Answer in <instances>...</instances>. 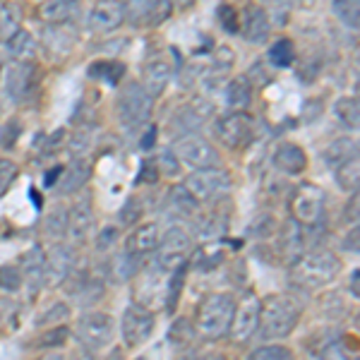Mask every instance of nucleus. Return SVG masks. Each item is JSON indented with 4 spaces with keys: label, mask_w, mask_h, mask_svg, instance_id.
Returning a JSON list of instances; mask_svg holds the SVG:
<instances>
[{
    "label": "nucleus",
    "mask_w": 360,
    "mask_h": 360,
    "mask_svg": "<svg viewBox=\"0 0 360 360\" xmlns=\"http://www.w3.org/2000/svg\"><path fill=\"white\" fill-rule=\"evenodd\" d=\"M300 322V305L281 293L259 300V336L262 339H286Z\"/></svg>",
    "instance_id": "nucleus-1"
},
{
    "label": "nucleus",
    "mask_w": 360,
    "mask_h": 360,
    "mask_svg": "<svg viewBox=\"0 0 360 360\" xmlns=\"http://www.w3.org/2000/svg\"><path fill=\"white\" fill-rule=\"evenodd\" d=\"M341 271V259L329 250H312V252L298 255L295 264L291 266V283L298 288H319L334 281Z\"/></svg>",
    "instance_id": "nucleus-2"
},
{
    "label": "nucleus",
    "mask_w": 360,
    "mask_h": 360,
    "mask_svg": "<svg viewBox=\"0 0 360 360\" xmlns=\"http://www.w3.org/2000/svg\"><path fill=\"white\" fill-rule=\"evenodd\" d=\"M236 310V300L229 293H212L197 307L195 315V332L207 341H217L229 334L231 317Z\"/></svg>",
    "instance_id": "nucleus-3"
},
{
    "label": "nucleus",
    "mask_w": 360,
    "mask_h": 360,
    "mask_svg": "<svg viewBox=\"0 0 360 360\" xmlns=\"http://www.w3.org/2000/svg\"><path fill=\"white\" fill-rule=\"evenodd\" d=\"M156 266L164 271H176L178 266L188 264V255L193 250V236L183 226H173L159 238L156 245Z\"/></svg>",
    "instance_id": "nucleus-4"
},
{
    "label": "nucleus",
    "mask_w": 360,
    "mask_h": 360,
    "mask_svg": "<svg viewBox=\"0 0 360 360\" xmlns=\"http://www.w3.org/2000/svg\"><path fill=\"white\" fill-rule=\"evenodd\" d=\"M291 214L295 226L315 229L324 217V190L312 183L298 185L291 197Z\"/></svg>",
    "instance_id": "nucleus-5"
},
{
    "label": "nucleus",
    "mask_w": 360,
    "mask_h": 360,
    "mask_svg": "<svg viewBox=\"0 0 360 360\" xmlns=\"http://www.w3.org/2000/svg\"><path fill=\"white\" fill-rule=\"evenodd\" d=\"M176 159L183 161L185 166H190L193 171H202V168H217L221 156L214 149L212 142H207L200 135H185L178 137L176 147H173Z\"/></svg>",
    "instance_id": "nucleus-6"
},
{
    "label": "nucleus",
    "mask_w": 360,
    "mask_h": 360,
    "mask_svg": "<svg viewBox=\"0 0 360 360\" xmlns=\"http://www.w3.org/2000/svg\"><path fill=\"white\" fill-rule=\"evenodd\" d=\"M79 344L86 346L89 351H101L111 344L113 339V317L108 312H89L77 319L75 327Z\"/></svg>",
    "instance_id": "nucleus-7"
},
{
    "label": "nucleus",
    "mask_w": 360,
    "mask_h": 360,
    "mask_svg": "<svg viewBox=\"0 0 360 360\" xmlns=\"http://www.w3.org/2000/svg\"><path fill=\"white\" fill-rule=\"evenodd\" d=\"M183 185L188 188V193L193 195L197 202H212L231 188V176L219 166L202 168V171L190 173Z\"/></svg>",
    "instance_id": "nucleus-8"
},
{
    "label": "nucleus",
    "mask_w": 360,
    "mask_h": 360,
    "mask_svg": "<svg viewBox=\"0 0 360 360\" xmlns=\"http://www.w3.org/2000/svg\"><path fill=\"white\" fill-rule=\"evenodd\" d=\"M152 108H154L152 96L142 89L139 82L127 84L118 98V118L123 120V125L127 127L147 123L149 115H152Z\"/></svg>",
    "instance_id": "nucleus-9"
},
{
    "label": "nucleus",
    "mask_w": 360,
    "mask_h": 360,
    "mask_svg": "<svg viewBox=\"0 0 360 360\" xmlns=\"http://www.w3.org/2000/svg\"><path fill=\"white\" fill-rule=\"evenodd\" d=\"M259 329V298L255 293H245L240 303L236 305L233 317H231L229 332L236 344H248Z\"/></svg>",
    "instance_id": "nucleus-10"
},
{
    "label": "nucleus",
    "mask_w": 360,
    "mask_h": 360,
    "mask_svg": "<svg viewBox=\"0 0 360 360\" xmlns=\"http://www.w3.org/2000/svg\"><path fill=\"white\" fill-rule=\"evenodd\" d=\"M154 332V315L152 310H147L144 305H127L123 312V319H120V334H123V341L130 348L142 346L144 341L152 336Z\"/></svg>",
    "instance_id": "nucleus-11"
},
{
    "label": "nucleus",
    "mask_w": 360,
    "mask_h": 360,
    "mask_svg": "<svg viewBox=\"0 0 360 360\" xmlns=\"http://www.w3.org/2000/svg\"><path fill=\"white\" fill-rule=\"evenodd\" d=\"M252 127H255V120L250 118L248 113L233 111V113L221 115V118L217 120L214 132H217V137L221 139L229 149H238V147H245L248 139L252 137Z\"/></svg>",
    "instance_id": "nucleus-12"
},
{
    "label": "nucleus",
    "mask_w": 360,
    "mask_h": 360,
    "mask_svg": "<svg viewBox=\"0 0 360 360\" xmlns=\"http://www.w3.org/2000/svg\"><path fill=\"white\" fill-rule=\"evenodd\" d=\"M75 266V250L65 243H53L44 255V283L46 286H60L68 281Z\"/></svg>",
    "instance_id": "nucleus-13"
},
{
    "label": "nucleus",
    "mask_w": 360,
    "mask_h": 360,
    "mask_svg": "<svg viewBox=\"0 0 360 360\" xmlns=\"http://www.w3.org/2000/svg\"><path fill=\"white\" fill-rule=\"evenodd\" d=\"M34 70L32 63H13L5 72V91L13 101H25L34 89Z\"/></svg>",
    "instance_id": "nucleus-14"
},
{
    "label": "nucleus",
    "mask_w": 360,
    "mask_h": 360,
    "mask_svg": "<svg viewBox=\"0 0 360 360\" xmlns=\"http://www.w3.org/2000/svg\"><path fill=\"white\" fill-rule=\"evenodd\" d=\"M125 20V10H123V3L120 0H96L94 10L89 15V27L94 32H113L123 25Z\"/></svg>",
    "instance_id": "nucleus-15"
},
{
    "label": "nucleus",
    "mask_w": 360,
    "mask_h": 360,
    "mask_svg": "<svg viewBox=\"0 0 360 360\" xmlns=\"http://www.w3.org/2000/svg\"><path fill=\"white\" fill-rule=\"evenodd\" d=\"M168 79H171V65H168L166 58L156 56L149 58L147 65H144V77H142V89L147 91L149 96L156 98L161 91L166 89Z\"/></svg>",
    "instance_id": "nucleus-16"
},
{
    "label": "nucleus",
    "mask_w": 360,
    "mask_h": 360,
    "mask_svg": "<svg viewBox=\"0 0 360 360\" xmlns=\"http://www.w3.org/2000/svg\"><path fill=\"white\" fill-rule=\"evenodd\" d=\"M269 17L262 8L257 5H248L245 13H243V25H240V34L248 39L250 44H262L266 37H269Z\"/></svg>",
    "instance_id": "nucleus-17"
},
{
    "label": "nucleus",
    "mask_w": 360,
    "mask_h": 360,
    "mask_svg": "<svg viewBox=\"0 0 360 360\" xmlns=\"http://www.w3.org/2000/svg\"><path fill=\"white\" fill-rule=\"evenodd\" d=\"M91 226H94V214H91L89 200L77 202L68 212V236L75 243H84L91 233Z\"/></svg>",
    "instance_id": "nucleus-18"
},
{
    "label": "nucleus",
    "mask_w": 360,
    "mask_h": 360,
    "mask_svg": "<svg viewBox=\"0 0 360 360\" xmlns=\"http://www.w3.org/2000/svg\"><path fill=\"white\" fill-rule=\"evenodd\" d=\"M89 178H91V164L84 159V156H79V159H75L72 164L60 173V178H58L60 180V183H58V193L60 195L77 193V190L84 188Z\"/></svg>",
    "instance_id": "nucleus-19"
},
{
    "label": "nucleus",
    "mask_w": 360,
    "mask_h": 360,
    "mask_svg": "<svg viewBox=\"0 0 360 360\" xmlns=\"http://www.w3.org/2000/svg\"><path fill=\"white\" fill-rule=\"evenodd\" d=\"M274 166L281 173H288V176H298L307 168V156L298 144H281V147L274 152Z\"/></svg>",
    "instance_id": "nucleus-20"
},
{
    "label": "nucleus",
    "mask_w": 360,
    "mask_h": 360,
    "mask_svg": "<svg viewBox=\"0 0 360 360\" xmlns=\"http://www.w3.org/2000/svg\"><path fill=\"white\" fill-rule=\"evenodd\" d=\"M156 245H159V226H156V224H142L135 233L127 238L125 252L135 255V257H142V255L154 252Z\"/></svg>",
    "instance_id": "nucleus-21"
},
{
    "label": "nucleus",
    "mask_w": 360,
    "mask_h": 360,
    "mask_svg": "<svg viewBox=\"0 0 360 360\" xmlns=\"http://www.w3.org/2000/svg\"><path fill=\"white\" fill-rule=\"evenodd\" d=\"M358 159V142L353 137H339L324 149V161L329 168H339L346 161Z\"/></svg>",
    "instance_id": "nucleus-22"
},
{
    "label": "nucleus",
    "mask_w": 360,
    "mask_h": 360,
    "mask_svg": "<svg viewBox=\"0 0 360 360\" xmlns=\"http://www.w3.org/2000/svg\"><path fill=\"white\" fill-rule=\"evenodd\" d=\"M22 278L32 288L44 286V250L34 245L29 252L22 255Z\"/></svg>",
    "instance_id": "nucleus-23"
},
{
    "label": "nucleus",
    "mask_w": 360,
    "mask_h": 360,
    "mask_svg": "<svg viewBox=\"0 0 360 360\" xmlns=\"http://www.w3.org/2000/svg\"><path fill=\"white\" fill-rule=\"evenodd\" d=\"M5 46H8V53L15 63H32L37 58V41L25 29H20Z\"/></svg>",
    "instance_id": "nucleus-24"
},
{
    "label": "nucleus",
    "mask_w": 360,
    "mask_h": 360,
    "mask_svg": "<svg viewBox=\"0 0 360 360\" xmlns=\"http://www.w3.org/2000/svg\"><path fill=\"white\" fill-rule=\"evenodd\" d=\"M202 127V115L197 113V108L193 106H183L178 108L176 115L171 118V132L178 137L185 135H197V130Z\"/></svg>",
    "instance_id": "nucleus-25"
},
{
    "label": "nucleus",
    "mask_w": 360,
    "mask_h": 360,
    "mask_svg": "<svg viewBox=\"0 0 360 360\" xmlns=\"http://www.w3.org/2000/svg\"><path fill=\"white\" fill-rule=\"evenodd\" d=\"M226 103H229L233 111H243L252 103V84L248 77H236L231 79L229 89H226Z\"/></svg>",
    "instance_id": "nucleus-26"
},
{
    "label": "nucleus",
    "mask_w": 360,
    "mask_h": 360,
    "mask_svg": "<svg viewBox=\"0 0 360 360\" xmlns=\"http://www.w3.org/2000/svg\"><path fill=\"white\" fill-rule=\"evenodd\" d=\"M20 25H22L20 8L15 3L0 5V44H8L20 32Z\"/></svg>",
    "instance_id": "nucleus-27"
},
{
    "label": "nucleus",
    "mask_w": 360,
    "mask_h": 360,
    "mask_svg": "<svg viewBox=\"0 0 360 360\" xmlns=\"http://www.w3.org/2000/svg\"><path fill=\"white\" fill-rule=\"evenodd\" d=\"M39 15L49 25H63V22H68L75 15V3L72 0H46L41 10H39Z\"/></svg>",
    "instance_id": "nucleus-28"
},
{
    "label": "nucleus",
    "mask_w": 360,
    "mask_h": 360,
    "mask_svg": "<svg viewBox=\"0 0 360 360\" xmlns=\"http://www.w3.org/2000/svg\"><path fill=\"white\" fill-rule=\"evenodd\" d=\"M44 233L53 243H60L68 236V209L65 207H53L44 219Z\"/></svg>",
    "instance_id": "nucleus-29"
},
{
    "label": "nucleus",
    "mask_w": 360,
    "mask_h": 360,
    "mask_svg": "<svg viewBox=\"0 0 360 360\" xmlns=\"http://www.w3.org/2000/svg\"><path fill=\"white\" fill-rule=\"evenodd\" d=\"M168 205H171V209L178 214V217H193L200 202L188 193L185 185H176V188L168 193Z\"/></svg>",
    "instance_id": "nucleus-30"
},
{
    "label": "nucleus",
    "mask_w": 360,
    "mask_h": 360,
    "mask_svg": "<svg viewBox=\"0 0 360 360\" xmlns=\"http://www.w3.org/2000/svg\"><path fill=\"white\" fill-rule=\"evenodd\" d=\"M334 113H336V118H339L346 127H351V130H358L360 106H358V98L356 96H341V98H336Z\"/></svg>",
    "instance_id": "nucleus-31"
},
{
    "label": "nucleus",
    "mask_w": 360,
    "mask_h": 360,
    "mask_svg": "<svg viewBox=\"0 0 360 360\" xmlns=\"http://www.w3.org/2000/svg\"><path fill=\"white\" fill-rule=\"evenodd\" d=\"M334 173H336V185H339L344 193H348V195L353 193V195H356L358 183H360V164H358V159L341 164L339 168H334Z\"/></svg>",
    "instance_id": "nucleus-32"
},
{
    "label": "nucleus",
    "mask_w": 360,
    "mask_h": 360,
    "mask_svg": "<svg viewBox=\"0 0 360 360\" xmlns=\"http://www.w3.org/2000/svg\"><path fill=\"white\" fill-rule=\"evenodd\" d=\"M89 75H91V77L103 79L106 84L115 86L120 79H123L125 65H123V63H118V60H101V63H94V65L89 68Z\"/></svg>",
    "instance_id": "nucleus-33"
},
{
    "label": "nucleus",
    "mask_w": 360,
    "mask_h": 360,
    "mask_svg": "<svg viewBox=\"0 0 360 360\" xmlns=\"http://www.w3.org/2000/svg\"><path fill=\"white\" fill-rule=\"evenodd\" d=\"M332 10H334V15L344 22V27L356 32L360 25V0H334Z\"/></svg>",
    "instance_id": "nucleus-34"
},
{
    "label": "nucleus",
    "mask_w": 360,
    "mask_h": 360,
    "mask_svg": "<svg viewBox=\"0 0 360 360\" xmlns=\"http://www.w3.org/2000/svg\"><path fill=\"white\" fill-rule=\"evenodd\" d=\"M137 257L130 252H123V255H115L111 259V266H108V274L113 276V281H127L130 276H135L137 271Z\"/></svg>",
    "instance_id": "nucleus-35"
},
{
    "label": "nucleus",
    "mask_w": 360,
    "mask_h": 360,
    "mask_svg": "<svg viewBox=\"0 0 360 360\" xmlns=\"http://www.w3.org/2000/svg\"><path fill=\"white\" fill-rule=\"evenodd\" d=\"M44 44L49 46V51H53V53H68L75 44V34L68 32V27H51L44 37Z\"/></svg>",
    "instance_id": "nucleus-36"
},
{
    "label": "nucleus",
    "mask_w": 360,
    "mask_h": 360,
    "mask_svg": "<svg viewBox=\"0 0 360 360\" xmlns=\"http://www.w3.org/2000/svg\"><path fill=\"white\" fill-rule=\"evenodd\" d=\"M144 214V205L139 197H127V200L123 202V207H120L118 212V226H123V229H127V226H135L139 219H142Z\"/></svg>",
    "instance_id": "nucleus-37"
},
{
    "label": "nucleus",
    "mask_w": 360,
    "mask_h": 360,
    "mask_svg": "<svg viewBox=\"0 0 360 360\" xmlns=\"http://www.w3.org/2000/svg\"><path fill=\"white\" fill-rule=\"evenodd\" d=\"M293 41L291 39H278V41L269 49V60L274 68H288L293 63Z\"/></svg>",
    "instance_id": "nucleus-38"
},
{
    "label": "nucleus",
    "mask_w": 360,
    "mask_h": 360,
    "mask_svg": "<svg viewBox=\"0 0 360 360\" xmlns=\"http://www.w3.org/2000/svg\"><path fill=\"white\" fill-rule=\"evenodd\" d=\"M248 360H293V351L278 344H266L255 348Z\"/></svg>",
    "instance_id": "nucleus-39"
},
{
    "label": "nucleus",
    "mask_w": 360,
    "mask_h": 360,
    "mask_svg": "<svg viewBox=\"0 0 360 360\" xmlns=\"http://www.w3.org/2000/svg\"><path fill=\"white\" fill-rule=\"evenodd\" d=\"M120 3H123L125 15L130 17L132 22H147L156 0H120Z\"/></svg>",
    "instance_id": "nucleus-40"
},
{
    "label": "nucleus",
    "mask_w": 360,
    "mask_h": 360,
    "mask_svg": "<svg viewBox=\"0 0 360 360\" xmlns=\"http://www.w3.org/2000/svg\"><path fill=\"white\" fill-rule=\"evenodd\" d=\"M17 176H20V166L10 159H0V197L10 193Z\"/></svg>",
    "instance_id": "nucleus-41"
},
{
    "label": "nucleus",
    "mask_w": 360,
    "mask_h": 360,
    "mask_svg": "<svg viewBox=\"0 0 360 360\" xmlns=\"http://www.w3.org/2000/svg\"><path fill=\"white\" fill-rule=\"evenodd\" d=\"M25 278H22V271L17 266H0V288L8 293H15L22 288Z\"/></svg>",
    "instance_id": "nucleus-42"
},
{
    "label": "nucleus",
    "mask_w": 360,
    "mask_h": 360,
    "mask_svg": "<svg viewBox=\"0 0 360 360\" xmlns=\"http://www.w3.org/2000/svg\"><path fill=\"white\" fill-rule=\"evenodd\" d=\"M91 142H94V137H91V127H79V130L72 135V139H70V152H72L75 156L86 154L91 147Z\"/></svg>",
    "instance_id": "nucleus-43"
},
{
    "label": "nucleus",
    "mask_w": 360,
    "mask_h": 360,
    "mask_svg": "<svg viewBox=\"0 0 360 360\" xmlns=\"http://www.w3.org/2000/svg\"><path fill=\"white\" fill-rule=\"evenodd\" d=\"M217 15H219V22H221V27H224L229 34L240 32V22H238V13H236L233 5H229V3L219 5Z\"/></svg>",
    "instance_id": "nucleus-44"
},
{
    "label": "nucleus",
    "mask_w": 360,
    "mask_h": 360,
    "mask_svg": "<svg viewBox=\"0 0 360 360\" xmlns=\"http://www.w3.org/2000/svg\"><path fill=\"white\" fill-rule=\"evenodd\" d=\"M20 132H22V125H20V120H8L3 127V132H0V147L3 149H13L15 147V142L20 139Z\"/></svg>",
    "instance_id": "nucleus-45"
},
{
    "label": "nucleus",
    "mask_w": 360,
    "mask_h": 360,
    "mask_svg": "<svg viewBox=\"0 0 360 360\" xmlns=\"http://www.w3.org/2000/svg\"><path fill=\"white\" fill-rule=\"evenodd\" d=\"M195 334H197L195 327L190 322H185V319H178V324H173V327H171V341H173V344H188Z\"/></svg>",
    "instance_id": "nucleus-46"
},
{
    "label": "nucleus",
    "mask_w": 360,
    "mask_h": 360,
    "mask_svg": "<svg viewBox=\"0 0 360 360\" xmlns=\"http://www.w3.org/2000/svg\"><path fill=\"white\" fill-rule=\"evenodd\" d=\"M68 315H70V307L65 303H56L53 307H49V310L44 312V317L37 319V327L51 324V322H60V319H65Z\"/></svg>",
    "instance_id": "nucleus-47"
},
{
    "label": "nucleus",
    "mask_w": 360,
    "mask_h": 360,
    "mask_svg": "<svg viewBox=\"0 0 360 360\" xmlns=\"http://www.w3.org/2000/svg\"><path fill=\"white\" fill-rule=\"evenodd\" d=\"M68 334H70V329L68 327H56V329H51L49 334H44L41 336V341H39V344L41 346H63L68 341Z\"/></svg>",
    "instance_id": "nucleus-48"
},
{
    "label": "nucleus",
    "mask_w": 360,
    "mask_h": 360,
    "mask_svg": "<svg viewBox=\"0 0 360 360\" xmlns=\"http://www.w3.org/2000/svg\"><path fill=\"white\" fill-rule=\"evenodd\" d=\"M168 15H171V3H168V0H156L152 13H149V17H147V22L156 27V25H161Z\"/></svg>",
    "instance_id": "nucleus-49"
},
{
    "label": "nucleus",
    "mask_w": 360,
    "mask_h": 360,
    "mask_svg": "<svg viewBox=\"0 0 360 360\" xmlns=\"http://www.w3.org/2000/svg\"><path fill=\"white\" fill-rule=\"evenodd\" d=\"M156 166H159V171L168 173V176H173V173L178 171V159L173 152H161L159 154V161H156Z\"/></svg>",
    "instance_id": "nucleus-50"
},
{
    "label": "nucleus",
    "mask_w": 360,
    "mask_h": 360,
    "mask_svg": "<svg viewBox=\"0 0 360 360\" xmlns=\"http://www.w3.org/2000/svg\"><path fill=\"white\" fill-rule=\"evenodd\" d=\"M159 166L154 164V161H144V166H142V171H139V176L137 180L139 183H154V180H159Z\"/></svg>",
    "instance_id": "nucleus-51"
},
{
    "label": "nucleus",
    "mask_w": 360,
    "mask_h": 360,
    "mask_svg": "<svg viewBox=\"0 0 360 360\" xmlns=\"http://www.w3.org/2000/svg\"><path fill=\"white\" fill-rule=\"evenodd\" d=\"M351 240H346V250H353V252H358V226H353V231L348 233Z\"/></svg>",
    "instance_id": "nucleus-52"
},
{
    "label": "nucleus",
    "mask_w": 360,
    "mask_h": 360,
    "mask_svg": "<svg viewBox=\"0 0 360 360\" xmlns=\"http://www.w3.org/2000/svg\"><path fill=\"white\" fill-rule=\"evenodd\" d=\"M358 269H353V274H351V295L353 298H358L360 295V288H358V283H360V278H358Z\"/></svg>",
    "instance_id": "nucleus-53"
},
{
    "label": "nucleus",
    "mask_w": 360,
    "mask_h": 360,
    "mask_svg": "<svg viewBox=\"0 0 360 360\" xmlns=\"http://www.w3.org/2000/svg\"><path fill=\"white\" fill-rule=\"evenodd\" d=\"M154 135H156V127H149V132L142 139V149H152L154 147Z\"/></svg>",
    "instance_id": "nucleus-54"
},
{
    "label": "nucleus",
    "mask_w": 360,
    "mask_h": 360,
    "mask_svg": "<svg viewBox=\"0 0 360 360\" xmlns=\"http://www.w3.org/2000/svg\"><path fill=\"white\" fill-rule=\"evenodd\" d=\"M176 3H178V8H190L195 0H176Z\"/></svg>",
    "instance_id": "nucleus-55"
}]
</instances>
